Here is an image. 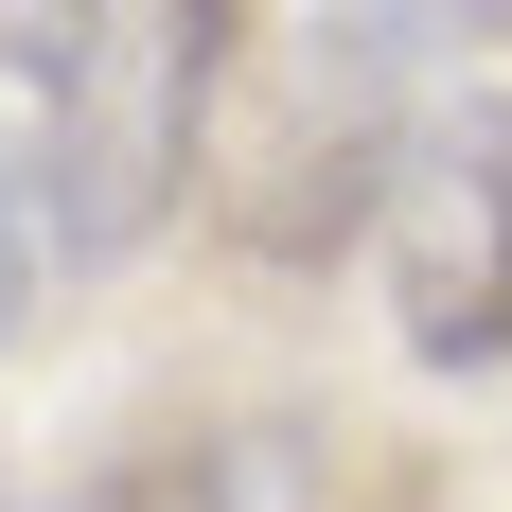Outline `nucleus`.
Here are the masks:
<instances>
[{"label": "nucleus", "mask_w": 512, "mask_h": 512, "mask_svg": "<svg viewBox=\"0 0 512 512\" xmlns=\"http://www.w3.org/2000/svg\"><path fill=\"white\" fill-rule=\"evenodd\" d=\"M230 18H0V230L36 265L124 248L195 159Z\"/></svg>", "instance_id": "nucleus-1"}, {"label": "nucleus", "mask_w": 512, "mask_h": 512, "mask_svg": "<svg viewBox=\"0 0 512 512\" xmlns=\"http://www.w3.org/2000/svg\"><path fill=\"white\" fill-rule=\"evenodd\" d=\"M371 248H389V318L424 371H495L512 354V89L424 106L389 177H371Z\"/></svg>", "instance_id": "nucleus-2"}, {"label": "nucleus", "mask_w": 512, "mask_h": 512, "mask_svg": "<svg viewBox=\"0 0 512 512\" xmlns=\"http://www.w3.org/2000/svg\"><path fill=\"white\" fill-rule=\"evenodd\" d=\"M53 512H212V495H195V477H71Z\"/></svg>", "instance_id": "nucleus-3"}, {"label": "nucleus", "mask_w": 512, "mask_h": 512, "mask_svg": "<svg viewBox=\"0 0 512 512\" xmlns=\"http://www.w3.org/2000/svg\"><path fill=\"white\" fill-rule=\"evenodd\" d=\"M18 283H36V248H18V230H0V318H18Z\"/></svg>", "instance_id": "nucleus-4"}]
</instances>
